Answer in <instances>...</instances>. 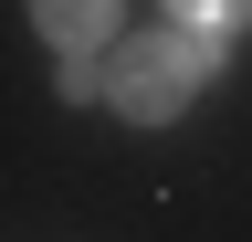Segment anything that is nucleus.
<instances>
[{
  "mask_svg": "<svg viewBox=\"0 0 252 242\" xmlns=\"http://www.w3.org/2000/svg\"><path fill=\"white\" fill-rule=\"evenodd\" d=\"M200 74H210L200 32H147V42H126L105 64V95H116V116H137V127H168V116L200 95Z\"/></svg>",
  "mask_w": 252,
  "mask_h": 242,
  "instance_id": "obj_1",
  "label": "nucleus"
},
{
  "mask_svg": "<svg viewBox=\"0 0 252 242\" xmlns=\"http://www.w3.org/2000/svg\"><path fill=\"white\" fill-rule=\"evenodd\" d=\"M32 21L53 32V53H84V42H105L116 0H32Z\"/></svg>",
  "mask_w": 252,
  "mask_h": 242,
  "instance_id": "obj_2",
  "label": "nucleus"
},
{
  "mask_svg": "<svg viewBox=\"0 0 252 242\" xmlns=\"http://www.w3.org/2000/svg\"><path fill=\"white\" fill-rule=\"evenodd\" d=\"M168 11H179V21H200V32H242L252 0H168Z\"/></svg>",
  "mask_w": 252,
  "mask_h": 242,
  "instance_id": "obj_3",
  "label": "nucleus"
}]
</instances>
